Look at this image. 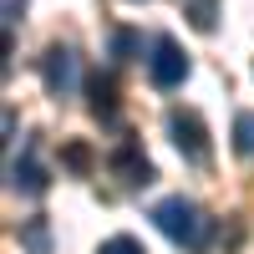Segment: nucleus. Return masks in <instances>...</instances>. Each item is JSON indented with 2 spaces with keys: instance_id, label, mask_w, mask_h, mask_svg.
<instances>
[{
  "instance_id": "nucleus-11",
  "label": "nucleus",
  "mask_w": 254,
  "mask_h": 254,
  "mask_svg": "<svg viewBox=\"0 0 254 254\" xmlns=\"http://www.w3.org/2000/svg\"><path fill=\"white\" fill-rule=\"evenodd\" d=\"M97 254H147V249H142V244H137L132 234H112V239H107V244H102Z\"/></svg>"
},
{
  "instance_id": "nucleus-3",
  "label": "nucleus",
  "mask_w": 254,
  "mask_h": 254,
  "mask_svg": "<svg viewBox=\"0 0 254 254\" xmlns=\"http://www.w3.org/2000/svg\"><path fill=\"white\" fill-rule=\"evenodd\" d=\"M147 76H153V87H163V92L183 87V76H188V56H183V46H178L173 36H158V41H153V56H147Z\"/></svg>"
},
{
  "instance_id": "nucleus-13",
  "label": "nucleus",
  "mask_w": 254,
  "mask_h": 254,
  "mask_svg": "<svg viewBox=\"0 0 254 254\" xmlns=\"http://www.w3.org/2000/svg\"><path fill=\"white\" fill-rule=\"evenodd\" d=\"M0 20H5V31H15V20H20V10H26V0H0Z\"/></svg>"
},
{
  "instance_id": "nucleus-7",
  "label": "nucleus",
  "mask_w": 254,
  "mask_h": 254,
  "mask_svg": "<svg viewBox=\"0 0 254 254\" xmlns=\"http://www.w3.org/2000/svg\"><path fill=\"white\" fill-rule=\"evenodd\" d=\"M87 97H92V102H87L92 117H102V122H112V117H117V81H112V76H102V71H97V76L87 81Z\"/></svg>"
},
{
  "instance_id": "nucleus-12",
  "label": "nucleus",
  "mask_w": 254,
  "mask_h": 254,
  "mask_svg": "<svg viewBox=\"0 0 254 254\" xmlns=\"http://www.w3.org/2000/svg\"><path fill=\"white\" fill-rule=\"evenodd\" d=\"M137 46H142V41H137V31H117V36H112V56H122V61L132 56Z\"/></svg>"
},
{
  "instance_id": "nucleus-10",
  "label": "nucleus",
  "mask_w": 254,
  "mask_h": 254,
  "mask_svg": "<svg viewBox=\"0 0 254 254\" xmlns=\"http://www.w3.org/2000/svg\"><path fill=\"white\" fill-rule=\"evenodd\" d=\"M61 158H66L71 173H92V147H87V142H66V153H61Z\"/></svg>"
},
{
  "instance_id": "nucleus-8",
  "label": "nucleus",
  "mask_w": 254,
  "mask_h": 254,
  "mask_svg": "<svg viewBox=\"0 0 254 254\" xmlns=\"http://www.w3.org/2000/svg\"><path fill=\"white\" fill-rule=\"evenodd\" d=\"M183 15H188V26L193 31H214L219 26V0H183Z\"/></svg>"
},
{
  "instance_id": "nucleus-6",
  "label": "nucleus",
  "mask_w": 254,
  "mask_h": 254,
  "mask_svg": "<svg viewBox=\"0 0 254 254\" xmlns=\"http://www.w3.org/2000/svg\"><path fill=\"white\" fill-rule=\"evenodd\" d=\"M112 173H117L122 183H132V188H137V183H153V163H147L132 142H122L117 153H112Z\"/></svg>"
},
{
  "instance_id": "nucleus-9",
  "label": "nucleus",
  "mask_w": 254,
  "mask_h": 254,
  "mask_svg": "<svg viewBox=\"0 0 254 254\" xmlns=\"http://www.w3.org/2000/svg\"><path fill=\"white\" fill-rule=\"evenodd\" d=\"M234 153L239 158H254V112H239L234 117Z\"/></svg>"
},
{
  "instance_id": "nucleus-1",
  "label": "nucleus",
  "mask_w": 254,
  "mask_h": 254,
  "mask_svg": "<svg viewBox=\"0 0 254 254\" xmlns=\"http://www.w3.org/2000/svg\"><path fill=\"white\" fill-rule=\"evenodd\" d=\"M153 224H158L178 249H193V254H198V249L208 244V219H203V208H198L193 198H183V193L153 203Z\"/></svg>"
},
{
  "instance_id": "nucleus-4",
  "label": "nucleus",
  "mask_w": 254,
  "mask_h": 254,
  "mask_svg": "<svg viewBox=\"0 0 254 254\" xmlns=\"http://www.w3.org/2000/svg\"><path fill=\"white\" fill-rule=\"evenodd\" d=\"M41 81H46L51 97H71L81 87V61L71 46H51L46 56H41Z\"/></svg>"
},
{
  "instance_id": "nucleus-14",
  "label": "nucleus",
  "mask_w": 254,
  "mask_h": 254,
  "mask_svg": "<svg viewBox=\"0 0 254 254\" xmlns=\"http://www.w3.org/2000/svg\"><path fill=\"white\" fill-rule=\"evenodd\" d=\"M26 244H31V249H46V224H41V219L26 224Z\"/></svg>"
},
{
  "instance_id": "nucleus-2",
  "label": "nucleus",
  "mask_w": 254,
  "mask_h": 254,
  "mask_svg": "<svg viewBox=\"0 0 254 254\" xmlns=\"http://www.w3.org/2000/svg\"><path fill=\"white\" fill-rule=\"evenodd\" d=\"M168 137L183 153V163H208V127L193 107H173L168 112Z\"/></svg>"
},
{
  "instance_id": "nucleus-5",
  "label": "nucleus",
  "mask_w": 254,
  "mask_h": 254,
  "mask_svg": "<svg viewBox=\"0 0 254 254\" xmlns=\"http://www.w3.org/2000/svg\"><path fill=\"white\" fill-rule=\"evenodd\" d=\"M5 178H10V193H26V198H41L51 188V173H46V163L36 158V147H26L20 158L5 163Z\"/></svg>"
}]
</instances>
